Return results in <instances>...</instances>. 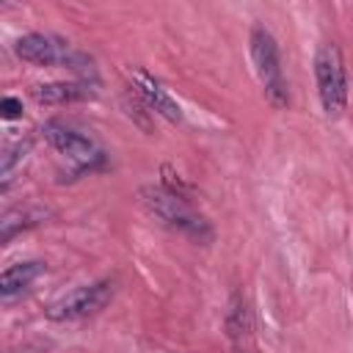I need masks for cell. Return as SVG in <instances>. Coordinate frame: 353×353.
<instances>
[{"mask_svg":"<svg viewBox=\"0 0 353 353\" xmlns=\"http://www.w3.org/2000/svg\"><path fill=\"white\" fill-rule=\"evenodd\" d=\"M314 80L320 105L328 116H339L347 105V72L342 52L334 41H323L314 52Z\"/></svg>","mask_w":353,"mask_h":353,"instance_id":"obj_3","label":"cell"},{"mask_svg":"<svg viewBox=\"0 0 353 353\" xmlns=\"http://www.w3.org/2000/svg\"><path fill=\"white\" fill-rule=\"evenodd\" d=\"M132 80H135V83H132L135 94L143 99V105H146L152 113H160V116L168 119L171 124L182 121V110H179V105L171 99V94H168L152 74H146V72H135Z\"/></svg>","mask_w":353,"mask_h":353,"instance_id":"obj_7","label":"cell"},{"mask_svg":"<svg viewBox=\"0 0 353 353\" xmlns=\"http://www.w3.org/2000/svg\"><path fill=\"white\" fill-rule=\"evenodd\" d=\"M47 212L44 210H14V212H6L3 221H0V237L3 243H8L19 229H28L33 223H39Z\"/></svg>","mask_w":353,"mask_h":353,"instance_id":"obj_10","label":"cell"},{"mask_svg":"<svg viewBox=\"0 0 353 353\" xmlns=\"http://www.w3.org/2000/svg\"><path fill=\"white\" fill-rule=\"evenodd\" d=\"M0 113H3V119H17V116H22V102L14 97H3Z\"/></svg>","mask_w":353,"mask_h":353,"instance_id":"obj_12","label":"cell"},{"mask_svg":"<svg viewBox=\"0 0 353 353\" xmlns=\"http://www.w3.org/2000/svg\"><path fill=\"white\" fill-rule=\"evenodd\" d=\"M41 132H44V138L50 141V146H52L55 152H61L63 157H69L80 171H83V168H91L94 163L102 160L99 146H97L85 132H80V130H74V127H69V124H63V121H47Z\"/></svg>","mask_w":353,"mask_h":353,"instance_id":"obj_6","label":"cell"},{"mask_svg":"<svg viewBox=\"0 0 353 353\" xmlns=\"http://www.w3.org/2000/svg\"><path fill=\"white\" fill-rule=\"evenodd\" d=\"M28 149H30V141H19L17 146L6 149V154H3V176H8V171L14 168V163H17L19 157H25Z\"/></svg>","mask_w":353,"mask_h":353,"instance_id":"obj_11","label":"cell"},{"mask_svg":"<svg viewBox=\"0 0 353 353\" xmlns=\"http://www.w3.org/2000/svg\"><path fill=\"white\" fill-rule=\"evenodd\" d=\"M251 61H254V72L262 83V91L268 97V102L273 108H287L290 97H287V83L281 74V61H279V47L270 30H265L262 25H256L251 30Z\"/></svg>","mask_w":353,"mask_h":353,"instance_id":"obj_4","label":"cell"},{"mask_svg":"<svg viewBox=\"0 0 353 353\" xmlns=\"http://www.w3.org/2000/svg\"><path fill=\"white\" fill-rule=\"evenodd\" d=\"M14 52L33 66H63L77 74H94V61L85 52L50 33H25L22 39H17Z\"/></svg>","mask_w":353,"mask_h":353,"instance_id":"obj_2","label":"cell"},{"mask_svg":"<svg viewBox=\"0 0 353 353\" xmlns=\"http://www.w3.org/2000/svg\"><path fill=\"white\" fill-rule=\"evenodd\" d=\"M41 273H44V262H36V259L8 265L3 270V276H0V295H3V301H11L17 292L30 287Z\"/></svg>","mask_w":353,"mask_h":353,"instance_id":"obj_9","label":"cell"},{"mask_svg":"<svg viewBox=\"0 0 353 353\" xmlns=\"http://www.w3.org/2000/svg\"><path fill=\"white\" fill-rule=\"evenodd\" d=\"M113 292H116V281L113 279H99V281L83 284V287L66 292L63 298L52 301L47 306V317L52 323H74V320L91 317V314L102 312L110 303Z\"/></svg>","mask_w":353,"mask_h":353,"instance_id":"obj_5","label":"cell"},{"mask_svg":"<svg viewBox=\"0 0 353 353\" xmlns=\"http://www.w3.org/2000/svg\"><path fill=\"white\" fill-rule=\"evenodd\" d=\"M94 97H97V88L91 83H83V80L33 85V99L39 105H69V102H85Z\"/></svg>","mask_w":353,"mask_h":353,"instance_id":"obj_8","label":"cell"},{"mask_svg":"<svg viewBox=\"0 0 353 353\" xmlns=\"http://www.w3.org/2000/svg\"><path fill=\"white\" fill-rule=\"evenodd\" d=\"M138 196H141V204L146 207V212L152 218H157L160 223H165L168 229H176L199 243H207L212 237L210 221L201 212H196L185 196H179L163 185H143Z\"/></svg>","mask_w":353,"mask_h":353,"instance_id":"obj_1","label":"cell"}]
</instances>
